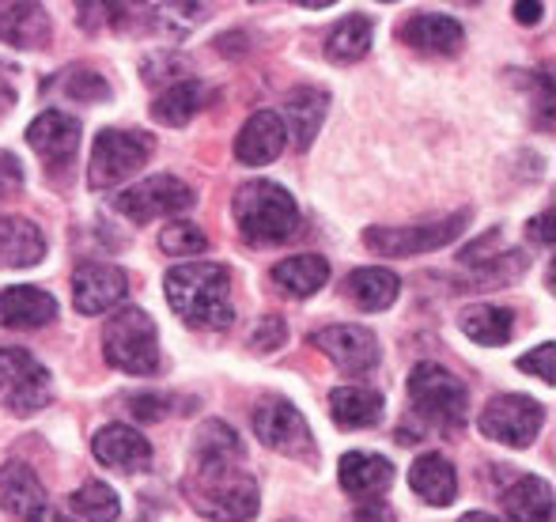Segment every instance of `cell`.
Returning a JSON list of instances; mask_svg holds the SVG:
<instances>
[{
	"label": "cell",
	"mask_w": 556,
	"mask_h": 522,
	"mask_svg": "<svg viewBox=\"0 0 556 522\" xmlns=\"http://www.w3.org/2000/svg\"><path fill=\"white\" fill-rule=\"evenodd\" d=\"M182 496L213 522H250L262 508V488L242 470V458H190Z\"/></svg>",
	"instance_id": "cell-1"
},
{
	"label": "cell",
	"mask_w": 556,
	"mask_h": 522,
	"mask_svg": "<svg viewBox=\"0 0 556 522\" xmlns=\"http://www.w3.org/2000/svg\"><path fill=\"white\" fill-rule=\"evenodd\" d=\"M163 292L178 318L190 330H227L235 322L231 272L216 262H186L163 277Z\"/></svg>",
	"instance_id": "cell-2"
},
{
	"label": "cell",
	"mask_w": 556,
	"mask_h": 522,
	"mask_svg": "<svg viewBox=\"0 0 556 522\" xmlns=\"http://www.w3.org/2000/svg\"><path fill=\"white\" fill-rule=\"evenodd\" d=\"M231 216L239 235L250 246H280L300 231V205L280 182L269 178H250L235 190Z\"/></svg>",
	"instance_id": "cell-3"
},
{
	"label": "cell",
	"mask_w": 556,
	"mask_h": 522,
	"mask_svg": "<svg viewBox=\"0 0 556 522\" xmlns=\"http://www.w3.org/2000/svg\"><path fill=\"white\" fill-rule=\"evenodd\" d=\"M103 356L106 364L125 375H155L160 371V330L148 310L125 307L103 326Z\"/></svg>",
	"instance_id": "cell-4"
},
{
	"label": "cell",
	"mask_w": 556,
	"mask_h": 522,
	"mask_svg": "<svg viewBox=\"0 0 556 522\" xmlns=\"http://www.w3.org/2000/svg\"><path fill=\"white\" fill-rule=\"evenodd\" d=\"M409 402L417 417L435 428H462L469 417V386L432 360L409 371Z\"/></svg>",
	"instance_id": "cell-5"
},
{
	"label": "cell",
	"mask_w": 556,
	"mask_h": 522,
	"mask_svg": "<svg viewBox=\"0 0 556 522\" xmlns=\"http://www.w3.org/2000/svg\"><path fill=\"white\" fill-rule=\"evenodd\" d=\"M155 152V137L144 129H103L91 148L88 186L96 193L114 190L125 178H132Z\"/></svg>",
	"instance_id": "cell-6"
},
{
	"label": "cell",
	"mask_w": 556,
	"mask_h": 522,
	"mask_svg": "<svg viewBox=\"0 0 556 522\" xmlns=\"http://www.w3.org/2000/svg\"><path fill=\"white\" fill-rule=\"evenodd\" d=\"M254 435L273 455L300 458V462H315L318 458L307 417L295 409V402H288V397H280V394H269L254 405Z\"/></svg>",
	"instance_id": "cell-7"
},
{
	"label": "cell",
	"mask_w": 556,
	"mask_h": 522,
	"mask_svg": "<svg viewBox=\"0 0 556 522\" xmlns=\"http://www.w3.org/2000/svg\"><path fill=\"white\" fill-rule=\"evenodd\" d=\"M469 224V208L443 216V220H428V224H413V228H367L364 231V246L382 258H413V254H432L440 246L454 243V239L466 231Z\"/></svg>",
	"instance_id": "cell-8"
},
{
	"label": "cell",
	"mask_w": 556,
	"mask_h": 522,
	"mask_svg": "<svg viewBox=\"0 0 556 522\" xmlns=\"http://www.w3.org/2000/svg\"><path fill=\"white\" fill-rule=\"evenodd\" d=\"M198 193L175 175H152L144 182H137L132 190H122L114 198V213H122L129 224H152L178 216L186 208H193Z\"/></svg>",
	"instance_id": "cell-9"
},
{
	"label": "cell",
	"mask_w": 556,
	"mask_h": 522,
	"mask_svg": "<svg viewBox=\"0 0 556 522\" xmlns=\"http://www.w3.org/2000/svg\"><path fill=\"white\" fill-rule=\"evenodd\" d=\"M542 424H545V409L527 394L492 397L481 409V417H477V428H481L484 440L504 443V447L515 450L530 447L538 440V432H542Z\"/></svg>",
	"instance_id": "cell-10"
},
{
	"label": "cell",
	"mask_w": 556,
	"mask_h": 522,
	"mask_svg": "<svg viewBox=\"0 0 556 522\" xmlns=\"http://www.w3.org/2000/svg\"><path fill=\"white\" fill-rule=\"evenodd\" d=\"M50 402V371L27 348H0V405L15 417L46 409Z\"/></svg>",
	"instance_id": "cell-11"
},
{
	"label": "cell",
	"mask_w": 556,
	"mask_h": 522,
	"mask_svg": "<svg viewBox=\"0 0 556 522\" xmlns=\"http://www.w3.org/2000/svg\"><path fill=\"white\" fill-rule=\"evenodd\" d=\"M307 341H311V348H318V353H323L337 371H344V375H367V371H375L382 360L379 338H375L367 326H352V322L323 326V330H315Z\"/></svg>",
	"instance_id": "cell-12"
},
{
	"label": "cell",
	"mask_w": 556,
	"mask_h": 522,
	"mask_svg": "<svg viewBox=\"0 0 556 522\" xmlns=\"http://www.w3.org/2000/svg\"><path fill=\"white\" fill-rule=\"evenodd\" d=\"M0 511L15 522H58L46 485L27 462L0 466Z\"/></svg>",
	"instance_id": "cell-13"
},
{
	"label": "cell",
	"mask_w": 556,
	"mask_h": 522,
	"mask_svg": "<svg viewBox=\"0 0 556 522\" xmlns=\"http://www.w3.org/2000/svg\"><path fill=\"white\" fill-rule=\"evenodd\" d=\"M129 292V277L114 262H84L73 272V307L80 315H106Z\"/></svg>",
	"instance_id": "cell-14"
},
{
	"label": "cell",
	"mask_w": 556,
	"mask_h": 522,
	"mask_svg": "<svg viewBox=\"0 0 556 522\" xmlns=\"http://www.w3.org/2000/svg\"><path fill=\"white\" fill-rule=\"evenodd\" d=\"M27 144L46 167H68L80 152V122L65 111H42L27 126Z\"/></svg>",
	"instance_id": "cell-15"
},
{
	"label": "cell",
	"mask_w": 556,
	"mask_h": 522,
	"mask_svg": "<svg viewBox=\"0 0 556 522\" xmlns=\"http://www.w3.org/2000/svg\"><path fill=\"white\" fill-rule=\"evenodd\" d=\"M397 38L413 46L417 53H432V58H454L466 46V30L454 15L440 12H417L397 27Z\"/></svg>",
	"instance_id": "cell-16"
},
{
	"label": "cell",
	"mask_w": 556,
	"mask_h": 522,
	"mask_svg": "<svg viewBox=\"0 0 556 522\" xmlns=\"http://www.w3.org/2000/svg\"><path fill=\"white\" fill-rule=\"evenodd\" d=\"M91 450L103 466L117 473H148L152 470V443L129 424H106L96 432Z\"/></svg>",
	"instance_id": "cell-17"
},
{
	"label": "cell",
	"mask_w": 556,
	"mask_h": 522,
	"mask_svg": "<svg viewBox=\"0 0 556 522\" xmlns=\"http://www.w3.org/2000/svg\"><path fill=\"white\" fill-rule=\"evenodd\" d=\"M288 144L285 122H280L277 111H257L247 118V126L235 137V160L247 163V167H265L273 163Z\"/></svg>",
	"instance_id": "cell-18"
},
{
	"label": "cell",
	"mask_w": 556,
	"mask_h": 522,
	"mask_svg": "<svg viewBox=\"0 0 556 522\" xmlns=\"http://www.w3.org/2000/svg\"><path fill=\"white\" fill-rule=\"evenodd\" d=\"M58 318V300L35 284H15L0 292V330H42Z\"/></svg>",
	"instance_id": "cell-19"
},
{
	"label": "cell",
	"mask_w": 556,
	"mask_h": 522,
	"mask_svg": "<svg viewBox=\"0 0 556 522\" xmlns=\"http://www.w3.org/2000/svg\"><path fill=\"white\" fill-rule=\"evenodd\" d=\"M337 481H341V488L352 496V500L367 504L394 485V466H390V458L371 455V450H349V455L341 458Z\"/></svg>",
	"instance_id": "cell-20"
},
{
	"label": "cell",
	"mask_w": 556,
	"mask_h": 522,
	"mask_svg": "<svg viewBox=\"0 0 556 522\" xmlns=\"http://www.w3.org/2000/svg\"><path fill=\"white\" fill-rule=\"evenodd\" d=\"M409 488L432 508H451L458 500V473H454L451 458L440 450H428L409 466Z\"/></svg>",
	"instance_id": "cell-21"
},
{
	"label": "cell",
	"mask_w": 556,
	"mask_h": 522,
	"mask_svg": "<svg viewBox=\"0 0 556 522\" xmlns=\"http://www.w3.org/2000/svg\"><path fill=\"white\" fill-rule=\"evenodd\" d=\"M326 111H330V96L323 88H295L285 103V132L292 137V144L300 152H307L315 144L318 129L326 122Z\"/></svg>",
	"instance_id": "cell-22"
},
{
	"label": "cell",
	"mask_w": 556,
	"mask_h": 522,
	"mask_svg": "<svg viewBox=\"0 0 556 522\" xmlns=\"http://www.w3.org/2000/svg\"><path fill=\"white\" fill-rule=\"evenodd\" d=\"M46 258V235L27 216H0V265L4 269H35Z\"/></svg>",
	"instance_id": "cell-23"
},
{
	"label": "cell",
	"mask_w": 556,
	"mask_h": 522,
	"mask_svg": "<svg viewBox=\"0 0 556 522\" xmlns=\"http://www.w3.org/2000/svg\"><path fill=\"white\" fill-rule=\"evenodd\" d=\"M344 295L356 303L359 310H387L402 295V277L387 265H364V269H352L344 277Z\"/></svg>",
	"instance_id": "cell-24"
},
{
	"label": "cell",
	"mask_w": 556,
	"mask_h": 522,
	"mask_svg": "<svg viewBox=\"0 0 556 522\" xmlns=\"http://www.w3.org/2000/svg\"><path fill=\"white\" fill-rule=\"evenodd\" d=\"M53 23L42 4H12L0 12V42L15 50H42L50 46Z\"/></svg>",
	"instance_id": "cell-25"
},
{
	"label": "cell",
	"mask_w": 556,
	"mask_h": 522,
	"mask_svg": "<svg viewBox=\"0 0 556 522\" xmlns=\"http://www.w3.org/2000/svg\"><path fill=\"white\" fill-rule=\"evenodd\" d=\"M330 417L337 428L349 432L382 424V394L371 386H337L330 391Z\"/></svg>",
	"instance_id": "cell-26"
},
{
	"label": "cell",
	"mask_w": 556,
	"mask_h": 522,
	"mask_svg": "<svg viewBox=\"0 0 556 522\" xmlns=\"http://www.w3.org/2000/svg\"><path fill=\"white\" fill-rule=\"evenodd\" d=\"M269 277L285 295L307 300V295H315L326 288V280H330V262L318 258V254H295V258H285V262L273 265Z\"/></svg>",
	"instance_id": "cell-27"
},
{
	"label": "cell",
	"mask_w": 556,
	"mask_h": 522,
	"mask_svg": "<svg viewBox=\"0 0 556 522\" xmlns=\"http://www.w3.org/2000/svg\"><path fill=\"white\" fill-rule=\"evenodd\" d=\"M458 330L484 348L507 345L515 338V310L496 307V303H473L458 315Z\"/></svg>",
	"instance_id": "cell-28"
},
{
	"label": "cell",
	"mask_w": 556,
	"mask_h": 522,
	"mask_svg": "<svg viewBox=\"0 0 556 522\" xmlns=\"http://www.w3.org/2000/svg\"><path fill=\"white\" fill-rule=\"evenodd\" d=\"M375 42V20L367 12H352L344 20L333 23V30L326 35V58L333 65H356L359 58H367Z\"/></svg>",
	"instance_id": "cell-29"
},
{
	"label": "cell",
	"mask_w": 556,
	"mask_h": 522,
	"mask_svg": "<svg viewBox=\"0 0 556 522\" xmlns=\"http://www.w3.org/2000/svg\"><path fill=\"white\" fill-rule=\"evenodd\" d=\"M504 511L511 522H553V485L527 473L504 493Z\"/></svg>",
	"instance_id": "cell-30"
},
{
	"label": "cell",
	"mask_w": 556,
	"mask_h": 522,
	"mask_svg": "<svg viewBox=\"0 0 556 522\" xmlns=\"http://www.w3.org/2000/svg\"><path fill=\"white\" fill-rule=\"evenodd\" d=\"M205 106V84L201 80H178L170 84L163 96H155L152 103V118L160 122V126H170V129H182L190 126L193 118H198V111Z\"/></svg>",
	"instance_id": "cell-31"
},
{
	"label": "cell",
	"mask_w": 556,
	"mask_h": 522,
	"mask_svg": "<svg viewBox=\"0 0 556 522\" xmlns=\"http://www.w3.org/2000/svg\"><path fill=\"white\" fill-rule=\"evenodd\" d=\"M68 511H73L76 522H117V515H122V500H117V493L111 485L88 481V485L76 488V493L68 496Z\"/></svg>",
	"instance_id": "cell-32"
},
{
	"label": "cell",
	"mask_w": 556,
	"mask_h": 522,
	"mask_svg": "<svg viewBox=\"0 0 556 522\" xmlns=\"http://www.w3.org/2000/svg\"><path fill=\"white\" fill-rule=\"evenodd\" d=\"M190 458H247L242 440L231 424L224 420H205L193 435V455Z\"/></svg>",
	"instance_id": "cell-33"
},
{
	"label": "cell",
	"mask_w": 556,
	"mask_h": 522,
	"mask_svg": "<svg viewBox=\"0 0 556 522\" xmlns=\"http://www.w3.org/2000/svg\"><path fill=\"white\" fill-rule=\"evenodd\" d=\"M160 251L167 258H193V254L208 251V235L190 220H170L167 228L160 231Z\"/></svg>",
	"instance_id": "cell-34"
},
{
	"label": "cell",
	"mask_w": 556,
	"mask_h": 522,
	"mask_svg": "<svg viewBox=\"0 0 556 522\" xmlns=\"http://www.w3.org/2000/svg\"><path fill=\"white\" fill-rule=\"evenodd\" d=\"M58 88L65 91L76 103H106L111 99V84L106 76H99L96 68H68V73H58Z\"/></svg>",
	"instance_id": "cell-35"
},
{
	"label": "cell",
	"mask_w": 556,
	"mask_h": 522,
	"mask_svg": "<svg viewBox=\"0 0 556 522\" xmlns=\"http://www.w3.org/2000/svg\"><path fill=\"white\" fill-rule=\"evenodd\" d=\"M285 341H288V322L280 315L257 318L254 333H250V348H254V353H265V356L285 348Z\"/></svg>",
	"instance_id": "cell-36"
},
{
	"label": "cell",
	"mask_w": 556,
	"mask_h": 522,
	"mask_svg": "<svg viewBox=\"0 0 556 522\" xmlns=\"http://www.w3.org/2000/svg\"><path fill=\"white\" fill-rule=\"evenodd\" d=\"M178 76H186V61L175 58V53L160 50V53H152V58H144V80L148 84H160V80L178 84ZM186 80H190V76H186Z\"/></svg>",
	"instance_id": "cell-37"
},
{
	"label": "cell",
	"mask_w": 556,
	"mask_h": 522,
	"mask_svg": "<svg viewBox=\"0 0 556 522\" xmlns=\"http://www.w3.org/2000/svg\"><path fill=\"white\" fill-rule=\"evenodd\" d=\"M553 356H556V345L553 341H545V345H538L534 353L519 356V371H530V375H538L542 383H556Z\"/></svg>",
	"instance_id": "cell-38"
},
{
	"label": "cell",
	"mask_w": 556,
	"mask_h": 522,
	"mask_svg": "<svg viewBox=\"0 0 556 522\" xmlns=\"http://www.w3.org/2000/svg\"><path fill=\"white\" fill-rule=\"evenodd\" d=\"M170 409V402L163 394H132L129 397V412L140 420V424H155V420H163Z\"/></svg>",
	"instance_id": "cell-39"
},
{
	"label": "cell",
	"mask_w": 556,
	"mask_h": 522,
	"mask_svg": "<svg viewBox=\"0 0 556 522\" xmlns=\"http://www.w3.org/2000/svg\"><path fill=\"white\" fill-rule=\"evenodd\" d=\"M20 99V68L0 58V114H8Z\"/></svg>",
	"instance_id": "cell-40"
},
{
	"label": "cell",
	"mask_w": 556,
	"mask_h": 522,
	"mask_svg": "<svg viewBox=\"0 0 556 522\" xmlns=\"http://www.w3.org/2000/svg\"><path fill=\"white\" fill-rule=\"evenodd\" d=\"M349 522H397V519L382 500H367V504H359V508L352 511Z\"/></svg>",
	"instance_id": "cell-41"
},
{
	"label": "cell",
	"mask_w": 556,
	"mask_h": 522,
	"mask_svg": "<svg viewBox=\"0 0 556 522\" xmlns=\"http://www.w3.org/2000/svg\"><path fill=\"white\" fill-rule=\"evenodd\" d=\"M527 235L534 239V243H542V246H553V208H545L542 216H534V220L527 224Z\"/></svg>",
	"instance_id": "cell-42"
},
{
	"label": "cell",
	"mask_w": 556,
	"mask_h": 522,
	"mask_svg": "<svg viewBox=\"0 0 556 522\" xmlns=\"http://www.w3.org/2000/svg\"><path fill=\"white\" fill-rule=\"evenodd\" d=\"M542 12H545V4H530V0H519V4H515V20L519 23H527V27H534L538 20H542Z\"/></svg>",
	"instance_id": "cell-43"
},
{
	"label": "cell",
	"mask_w": 556,
	"mask_h": 522,
	"mask_svg": "<svg viewBox=\"0 0 556 522\" xmlns=\"http://www.w3.org/2000/svg\"><path fill=\"white\" fill-rule=\"evenodd\" d=\"M239 42H247V35H231V38H216V46H220V53H235V58H239L242 53V46Z\"/></svg>",
	"instance_id": "cell-44"
},
{
	"label": "cell",
	"mask_w": 556,
	"mask_h": 522,
	"mask_svg": "<svg viewBox=\"0 0 556 522\" xmlns=\"http://www.w3.org/2000/svg\"><path fill=\"white\" fill-rule=\"evenodd\" d=\"M458 522H500V519L489 515V511H469V515H462Z\"/></svg>",
	"instance_id": "cell-45"
},
{
	"label": "cell",
	"mask_w": 556,
	"mask_h": 522,
	"mask_svg": "<svg viewBox=\"0 0 556 522\" xmlns=\"http://www.w3.org/2000/svg\"><path fill=\"white\" fill-rule=\"evenodd\" d=\"M285 522H300V519H285Z\"/></svg>",
	"instance_id": "cell-46"
}]
</instances>
